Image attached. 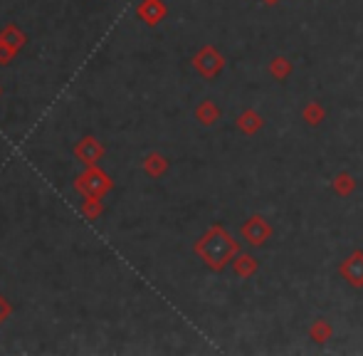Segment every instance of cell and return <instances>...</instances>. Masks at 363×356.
<instances>
[{"label": "cell", "mask_w": 363, "mask_h": 356, "mask_svg": "<svg viewBox=\"0 0 363 356\" xmlns=\"http://www.w3.org/2000/svg\"><path fill=\"white\" fill-rule=\"evenodd\" d=\"M195 253L201 255L203 262H206L208 267L222 270V267L230 262V258L238 253V243H235L233 235H230L225 228L213 225L210 230L195 243Z\"/></svg>", "instance_id": "cell-1"}, {"label": "cell", "mask_w": 363, "mask_h": 356, "mask_svg": "<svg viewBox=\"0 0 363 356\" xmlns=\"http://www.w3.org/2000/svg\"><path fill=\"white\" fill-rule=\"evenodd\" d=\"M75 191L84 198H104L111 191V178L99 166H87L84 173H79L75 181Z\"/></svg>", "instance_id": "cell-2"}, {"label": "cell", "mask_w": 363, "mask_h": 356, "mask_svg": "<svg viewBox=\"0 0 363 356\" xmlns=\"http://www.w3.org/2000/svg\"><path fill=\"white\" fill-rule=\"evenodd\" d=\"M75 156L79 158L84 166H97L99 161L104 158V146L99 139L94 136H84L75 144Z\"/></svg>", "instance_id": "cell-3"}, {"label": "cell", "mask_w": 363, "mask_h": 356, "mask_svg": "<svg viewBox=\"0 0 363 356\" xmlns=\"http://www.w3.org/2000/svg\"><path fill=\"white\" fill-rule=\"evenodd\" d=\"M193 65H195V70L201 72L203 77H215L217 72L222 70V65H225V59L217 54V50L203 47L201 52L193 57Z\"/></svg>", "instance_id": "cell-4"}, {"label": "cell", "mask_w": 363, "mask_h": 356, "mask_svg": "<svg viewBox=\"0 0 363 356\" xmlns=\"http://www.w3.org/2000/svg\"><path fill=\"white\" fill-rule=\"evenodd\" d=\"M136 15L153 27L166 17V6H163V0H141L139 8H136Z\"/></svg>", "instance_id": "cell-5"}, {"label": "cell", "mask_w": 363, "mask_h": 356, "mask_svg": "<svg viewBox=\"0 0 363 356\" xmlns=\"http://www.w3.org/2000/svg\"><path fill=\"white\" fill-rule=\"evenodd\" d=\"M242 235H245L247 243L260 245V243H265L267 237H270V225H267L262 218H249V221L245 223V228H242Z\"/></svg>", "instance_id": "cell-6"}, {"label": "cell", "mask_w": 363, "mask_h": 356, "mask_svg": "<svg viewBox=\"0 0 363 356\" xmlns=\"http://www.w3.org/2000/svg\"><path fill=\"white\" fill-rule=\"evenodd\" d=\"M0 43H6V45H10L15 52H20L22 47L27 45V35L22 33L20 27L15 25V22H8L3 30H0Z\"/></svg>", "instance_id": "cell-7"}, {"label": "cell", "mask_w": 363, "mask_h": 356, "mask_svg": "<svg viewBox=\"0 0 363 356\" xmlns=\"http://www.w3.org/2000/svg\"><path fill=\"white\" fill-rule=\"evenodd\" d=\"M166 171H169V161H166V156H161V154H148V156L144 158V173H146V176L161 178Z\"/></svg>", "instance_id": "cell-8"}, {"label": "cell", "mask_w": 363, "mask_h": 356, "mask_svg": "<svg viewBox=\"0 0 363 356\" xmlns=\"http://www.w3.org/2000/svg\"><path fill=\"white\" fill-rule=\"evenodd\" d=\"M341 272L348 277V280L353 282V285L361 287V285H363V255H361V253L353 255V258L348 260V262L341 267Z\"/></svg>", "instance_id": "cell-9"}, {"label": "cell", "mask_w": 363, "mask_h": 356, "mask_svg": "<svg viewBox=\"0 0 363 356\" xmlns=\"http://www.w3.org/2000/svg\"><path fill=\"white\" fill-rule=\"evenodd\" d=\"M82 216L87 218V221H99L102 218V213H104V203H102V198H84L82 200Z\"/></svg>", "instance_id": "cell-10"}, {"label": "cell", "mask_w": 363, "mask_h": 356, "mask_svg": "<svg viewBox=\"0 0 363 356\" xmlns=\"http://www.w3.org/2000/svg\"><path fill=\"white\" fill-rule=\"evenodd\" d=\"M195 117H198L201 124H213L217 119V107L213 102H203L201 107L195 109Z\"/></svg>", "instance_id": "cell-11"}, {"label": "cell", "mask_w": 363, "mask_h": 356, "mask_svg": "<svg viewBox=\"0 0 363 356\" xmlns=\"http://www.w3.org/2000/svg\"><path fill=\"white\" fill-rule=\"evenodd\" d=\"M235 272H238L240 277H249L252 272H255V260L249 258V255L238 258V262H235Z\"/></svg>", "instance_id": "cell-12"}, {"label": "cell", "mask_w": 363, "mask_h": 356, "mask_svg": "<svg viewBox=\"0 0 363 356\" xmlns=\"http://www.w3.org/2000/svg\"><path fill=\"white\" fill-rule=\"evenodd\" d=\"M238 124H240V129H245V131H249V134H252V131H255L257 126L262 124V121L252 112H247V114H242V117L238 119Z\"/></svg>", "instance_id": "cell-13"}, {"label": "cell", "mask_w": 363, "mask_h": 356, "mask_svg": "<svg viewBox=\"0 0 363 356\" xmlns=\"http://www.w3.org/2000/svg\"><path fill=\"white\" fill-rule=\"evenodd\" d=\"M15 50L10 47V45H6V43H0V65L6 67V65H10L13 59H15Z\"/></svg>", "instance_id": "cell-14"}, {"label": "cell", "mask_w": 363, "mask_h": 356, "mask_svg": "<svg viewBox=\"0 0 363 356\" xmlns=\"http://www.w3.org/2000/svg\"><path fill=\"white\" fill-rule=\"evenodd\" d=\"M10 312H13V307H10V302H8L6 297L0 295V324L6 322L8 317H10Z\"/></svg>", "instance_id": "cell-15"}, {"label": "cell", "mask_w": 363, "mask_h": 356, "mask_svg": "<svg viewBox=\"0 0 363 356\" xmlns=\"http://www.w3.org/2000/svg\"><path fill=\"white\" fill-rule=\"evenodd\" d=\"M307 117H309V121L311 124H316V121H319V117H324V112H319V107H309V112H307Z\"/></svg>", "instance_id": "cell-16"}, {"label": "cell", "mask_w": 363, "mask_h": 356, "mask_svg": "<svg viewBox=\"0 0 363 356\" xmlns=\"http://www.w3.org/2000/svg\"><path fill=\"white\" fill-rule=\"evenodd\" d=\"M0 94H3V89H0Z\"/></svg>", "instance_id": "cell-17"}]
</instances>
